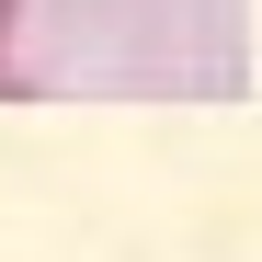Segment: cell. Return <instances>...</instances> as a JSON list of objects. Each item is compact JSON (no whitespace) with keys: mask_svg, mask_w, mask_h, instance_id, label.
<instances>
[{"mask_svg":"<svg viewBox=\"0 0 262 262\" xmlns=\"http://www.w3.org/2000/svg\"><path fill=\"white\" fill-rule=\"evenodd\" d=\"M12 34H23V0H0V92H12Z\"/></svg>","mask_w":262,"mask_h":262,"instance_id":"obj_1","label":"cell"}]
</instances>
